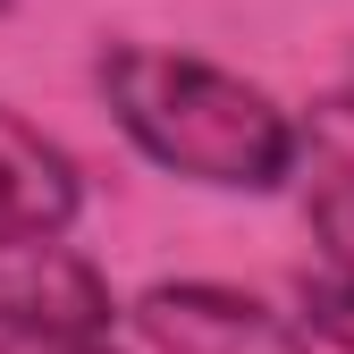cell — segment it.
I'll list each match as a JSON object with an SVG mask.
<instances>
[{
  "label": "cell",
  "mask_w": 354,
  "mask_h": 354,
  "mask_svg": "<svg viewBox=\"0 0 354 354\" xmlns=\"http://www.w3.org/2000/svg\"><path fill=\"white\" fill-rule=\"evenodd\" d=\"M136 337L152 354H313L287 313H270L245 287H211V279H160L136 295Z\"/></svg>",
  "instance_id": "3"
},
{
  "label": "cell",
  "mask_w": 354,
  "mask_h": 354,
  "mask_svg": "<svg viewBox=\"0 0 354 354\" xmlns=\"http://www.w3.org/2000/svg\"><path fill=\"white\" fill-rule=\"evenodd\" d=\"M84 211V177L76 160L26 127L17 110H0V228H34V236H68V219Z\"/></svg>",
  "instance_id": "4"
},
{
  "label": "cell",
  "mask_w": 354,
  "mask_h": 354,
  "mask_svg": "<svg viewBox=\"0 0 354 354\" xmlns=\"http://www.w3.org/2000/svg\"><path fill=\"white\" fill-rule=\"evenodd\" d=\"M9 9H17V0H0V17H9Z\"/></svg>",
  "instance_id": "8"
},
{
  "label": "cell",
  "mask_w": 354,
  "mask_h": 354,
  "mask_svg": "<svg viewBox=\"0 0 354 354\" xmlns=\"http://www.w3.org/2000/svg\"><path fill=\"white\" fill-rule=\"evenodd\" d=\"M93 84L118 118V136L144 160H160L169 177L228 186V194H270L295 177L304 127L219 59L169 51V42H110Z\"/></svg>",
  "instance_id": "1"
},
{
  "label": "cell",
  "mask_w": 354,
  "mask_h": 354,
  "mask_svg": "<svg viewBox=\"0 0 354 354\" xmlns=\"http://www.w3.org/2000/svg\"><path fill=\"white\" fill-rule=\"evenodd\" d=\"M304 219L329 253V270L354 279V102L313 110V186H304Z\"/></svg>",
  "instance_id": "5"
},
{
  "label": "cell",
  "mask_w": 354,
  "mask_h": 354,
  "mask_svg": "<svg viewBox=\"0 0 354 354\" xmlns=\"http://www.w3.org/2000/svg\"><path fill=\"white\" fill-rule=\"evenodd\" d=\"M0 354H110L102 337H0Z\"/></svg>",
  "instance_id": "7"
},
{
  "label": "cell",
  "mask_w": 354,
  "mask_h": 354,
  "mask_svg": "<svg viewBox=\"0 0 354 354\" xmlns=\"http://www.w3.org/2000/svg\"><path fill=\"white\" fill-rule=\"evenodd\" d=\"M110 321L118 295L76 245L0 228V337H102Z\"/></svg>",
  "instance_id": "2"
},
{
  "label": "cell",
  "mask_w": 354,
  "mask_h": 354,
  "mask_svg": "<svg viewBox=\"0 0 354 354\" xmlns=\"http://www.w3.org/2000/svg\"><path fill=\"white\" fill-rule=\"evenodd\" d=\"M304 337L354 354V279H304Z\"/></svg>",
  "instance_id": "6"
}]
</instances>
